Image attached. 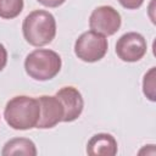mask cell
Returning <instances> with one entry per match:
<instances>
[{"label": "cell", "mask_w": 156, "mask_h": 156, "mask_svg": "<svg viewBox=\"0 0 156 156\" xmlns=\"http://www.w3.org/2000/svg\"><path fill=\"white\" fill-rule=\"evenodd\" d=\"M40 116L38 99L20 95L7 101L4 111L6 123L16 130H27L37 127Z\"/></svg>", "instance_id": "cell-1"}, {"label": "cell", "mask_w": 156, "mask_h": 156, "mask_svg": "<svg viewBox=\"0 0 156 156\" xmlns=\"http://www.w3.org/2000/svg\"><path fill=\"white\" fill-rule=\"evenodd\" d=\"M22 32L28 44L33 46L48 45L56 35L55 17L45 10L32 11L23 20Z\"/></svg>", "instance_id": "cell-2"}, {"label": "cell", "mask_w": 156, "mask_h": 156, "mask_svg": "<svg viewBox=\"0 0 156 156\" xmlns=\"http://www.w3.org/2000/svg\"><path fill=\"white\" fill-rule=\"evenodd\" d=\"M61 57L57 52L48 49H37L27 55L24 69L35 80L52 79L61 69Z\"/></svg>", "instance_id": "cell-3"}, {"label": "cell", "mask_w": 156, "mask_h": 156, "mask_svg": "<svg viewBox=\"0 0 156 156\" xmlns=\"http://www.w3.org/2000/svg\"><path fill=\"white\" fill-rule=\"evenodd\" d=\"M107 39L93 30L84 32L78 37L74 44V52L84 62H96L107 52Z\"/></svg>", "instance_id": "cell-4"}, {"label": "cell", "mask_w": 156, "mask_h": 156, "mask_svg": "<svg viewBox=\"0 0 156 156\" xmlns=\"http://www.w3.org/2000/svg\"><path fill=\"white\" fill-rule=\"evenodd\" d=\"M121 15L112 6L96 7L89 18V27L93 32H96L104 37L113 35L121 27Z\"/></svg>", "instance_id": "cell-5"}, {"label": "cell", "mask_w": 156, "mask_h": 156, "mask_svg": "<svg viewBox=\"0 0 156 156\" xmlns=\"http://www.w3.org/2000/svg\"><path fill=\"white\" fill-rule=\"evenodd\" d=\"M145 38L136 32L123 34L116 43V54L124 62H136L146 54Z\"/></svg>", "instance_id": "cell-6"}, {"label": "cell", "mask_w": 156, "mask_h": 156, "mask_svg": "<svg viewBox=\"0 0 156 156\" xmlns=\"http://www.w3.org/2000/svg\"><path fill=\"white\" fill-rule=\"evenodd\" d=\"M38 102L40 106V116L37 123V128L49 129L62 122L63 107L56 96L43 95L38 98Z\"/></svg>", "instance_id": "cell-7"}, {"label": "cell", "mask_w": 156, "mask_h": 156, "mask_svg": "<svg viewBox=\"0 0 156 156\" xmlns=\"http://www.w3.org/2000/svg\"><path fill=\"white\" fill-rule=\"evenodd\" d=\"M63 107L62 122H73L76 121L84 107V101L82 94L74 87H63L55 95Z\"/></svg>", "instance_id": "cell-8"}, {"label": "cell", "mask_w": 156, "mask_h": 156, "mask_svg": "<svg viewBox=\"0 0 156 156\" xmlns=\"http://www.w3.org/2000/svg\"><path fill=\"white\" fill-rule=\"evenodd\" d=\"M87 154L90 156H115L117 154V141L107 133H98L87 144Z\"/></svg>", "instance_id": "cell-9"}, {"label": "cell", "mask_w": 156, "mask_h": 156, "mask_svg": "<svg viewBox=\"0 0 156 156\" xmlns=\"http://www.w3.org/2000/svg\"><path fill=\"white\" fill-rule=\"evenodd\" d=\"M2 156H15V155H23V156H35L37 147L30 139L27 138H15L9 140L1 151Z\"/></svg>", "instance_id": "cell-10"}, {"label": "cell", "mask_w": 156, "mask_h": 156, "mask_svg": "<svg viewBox=\"0 0 156 156\" xmlns=\"http://www.w3.org/2000/svg\"><path fill=\"white\" fill-rule=\"evenodd\" d=\"M23 0H0V17L12 20L23 10Z\"/></svg>", "instance_id": "cell-11"}, {"label": "cell", "mask_w": 156, "mask_h": 156, "mask_svg": "<svg viewBox=\"0 0 156 156\" xmlns=\"http://www.w3.org/2000/svg\"><path fill=\"white\" fill-rule=\"evenodd\" d=\"M143 89L146 98L151 101H155V67H151V69L144 76L143 80Z\"/></svg>", "instance_id": "cell-12"}, {"label": "cell", "mask_w": 156, "mask_h": 156, "mask_svg": "<svg viewBox=\"0 0 156 156\" xmlns=\"http://www.w3.org/2000/svg\"><path fill=\"white\" fill-rule=\"evenodd\" d=\"M118 2L128 10H135L138 7H140L144 2V0H118Z\"/></svg>", "instance_id": "cell-13"}, {"label": "cell", "mask_w": 156, "mask_h": 156, "mask_svg": "<svg viewBox=\"0 0 156 156\" xmlns=\"http://www.w3.org/2000/svg\"><path fill=\"white\" fill-rule=\"evenodd\" d=\"M6 63H7V51H6L5 46L0 43V72L4 69Z\"/></svg>", "instance_id": "cell-14"}, {"label": "cell", "mask_w": 156, "mask_h": 156, "mask_svg": "<svg viewBox=\"0 0 156 156\" xmlns=\"http://www.w3.org/2000/svg\"><path fill=\"white\" fill-rule=\"evenodd\" d=\"M38 2H40L41 5L46 6V7H58L61 6L66 0H37Z\"/></svg>", "instance_id": "cell-15"}]
</instances>
